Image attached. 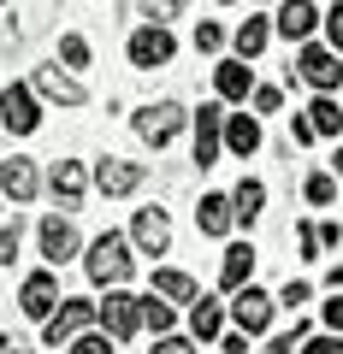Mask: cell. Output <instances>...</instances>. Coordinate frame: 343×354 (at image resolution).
<instances>
[{"label":"cell","instance_id":"obj_1","mask_svg":"<svg viewBox=\"0 0 343 354\" xmlns=\"http://www.w3.org/2000/svg\"><path fill=\"white\" fill-rule=\"evenodd\" d=\"M130 248H137L130 236H118V230H107V236H95V242H89V260H83V272H89L95 283H107V290H113V283H125L130 272H137V260H130Z\"/></svg>","mask_w":343,"mask_h":354},{"label":"cell","instance_id":"obj_2","mask_svg":"<svg viewBox=\"0 0 343 354\" xmlns=\"http://www.w3.org/2000/svg\"><path fill=\"white\" fill-rule=\"evenodd\" d=\"M89 325H101V307L83 301V295H71V301L53 307V319H42V342H53V348H60V342H77Z\"/></svg>","mask_w":343,"mask_h":354},{"label":"cell","instance_id":"obj_3","mask_svg":"<svg viewBox=\"0 0 343 354\" xmlns=\"http://www.w3.org/2000/svg\"><path fill=\"white\" fill-rule=\"evenodd\" d=\"M0 124L12 130V136H36V130H42L36 83H6V88H0Z\"/></svg>","mask_w":343,"mask_h":354},{"label":"cell","instance_id":"obj_4","mask_svg":"<svg viewBox=\"0 0 343 354\" xmlns=\"http://www.w3.org/2000/svg\"><path fill=\"white\" fill-rule=\"evenodd\" d=\"M302 83H314L319 95H331V88H343V59H337V48H314V41H302V53H296V65H290Z\"/></svg>","mask_w":343,"mask_h":354},{"label":"cell","instance_id":"obj_5","mask_svg":"<svg viewBox=\"0 0 343 354\" xmlns=\"http://www.w3.org/2000/svg\"><path fill=\"white\" fill-rule=\"evenodd\" d=\"M184 124H190V113H184L178 101H154V106H142V113H137V136L148 142V148H166Z\"/></svg>","mask_w":343,"mask_h":354},{"label":"cell","instance_id":"obj_6","mask_svg":"<svg viewBox=\"0 0 343 354\" xmlns=\"http://www.w3.org/2000/svg\"><path fill=\"white\" fill-rule=\"evenodd\" d=\"M272 313H279V301H272L267 290H249V283H243L237 301H231V319H237V330H249V337L272 330Z\"/></svg>","mask_w":343,"mask_h":354},{"label":"cell","instance_id":"obj_7","mask_svg":"<svg viewBox=\"0 0 343 354\" xmlns=\"http://www.w3.org/2000/svg\"><path fill=\"white\" fill-rule=\"evenodd\" d=\"M172 48H178V41H172V30L166 24H142L137 36H130V65H137V71H154V65H166L172 59Z\"/></svg>","mask_w":343,"mask_h":354},{"label":"cell","instance_id":"obj_8","mask_svg":"<svg viewBox=\"0 0 343 354\" xmlns=\"http://www.w3.org/2000/svg\"><path fill=\"white\" fill-rule=\"evenodd\" d=\"M101 330H113L118 342H125V337H137V330H142V301H137V295H125L118 283L107 290V301H101Z\"/></svg>","mask_w":343,"mask_h":354},{"label":"cell","instance_id":"obj_9","mask_svg":"<svg viewBox=\"0 0 343 354\" xmlns=\"http://www.w3.org/2000/svg\"><path fill=\"white\" fill-rule=\"evenodd\" d=\"M142 183H148V165H137V160H101L95 165V189L113 195V201L118 195H137Z\"/></svg>","mask_w":343,"mask_h":354},{"label":"cell","instance_id":"obj_10","mask_svg":"<svg viewBox=\"0 0 343 354\" xmlns=\"http://www.w3.org/2000/svg\"><path fill=\"white\" fill-rule=\"evenodd\" d=\"M130 242H137L148 260H160V254L172 248V218H166L160 207H142V213L130 218Z\"/></svg>","mask_w":343,"mask_h":354},{"label":"cell","instance_id":"obj_11","mask_svg":"<svg viewBox=\"0 0 343 354\" xmlns=\"http://www.w3.org/2000/svg\"><path fill=\"white\" fill-rule=\"evenodd\" d=\"M190 130H195V165H213L219 148H225V113L219 106H202V113H190Z\"/></svg>","mask_w":343,"mask_h":354},{"label":"cell","instance_id":"obj_12","mask_svg":"<svg viewBox=\"0 0 343 354\" xmlns=\"http://www.w3.org/2000/svg\"><path fill=\"white\" fill-rule=\"evenodd\" d=\"M53 307H60V278L53 272H30L24 290H18V313L24 319H53Z\"/></svg>","mask_w":343,"mask_h":354},{"label":"cell","instance_id":"obj_13","mask_svg":"<svg viewBox=\"0 0 343 354\" xmlns=\"http://www.w3.org/2000/svg\"><path fill=\"white\" fill-rule=\"evenodd\" d=\"M48 195L65 207V213H77V207H83V195H89V177H83V165H77V160H60V165L48 171Z\"/></svg>","mask_w":343,"mask_h":354},{"label":"cell","instance_id":"obj_14","mask_svg":"<svg viewBox=\"0 0 343 354\" xmlns=\"http://www.w3.org/2000/svg\"><path fill=\"white\" fill-rule=\"evenodd\" d=\"M42 177H36V160L12 153V160H0V195H12V201H36Z\"/></svg>","mask_w":343,"mask_h":354},{"label":"cell","instance_id":"obj_15","mask_svg":"<svg viewBox=\"0 0 343 354\" xmlns=\"http://www.w3.org/2000/svg\"><path fill=\"white\" fill-rule=\"evenodd\" d=\"M36 95H42V101H60V106H83V101H89V88L77 83V77H65L60 65H42V71H36Z\"/></svg>","mask_w":343,"mask_h":354},{"label":"cell","instance_id":"obj_16","mask_svg":"<svg viewBox=\"0 0 343 354\" xmlns=\"http://www.w3.org/2000/svg\"><path fill=\"white\" fill-rule=\"evenodd\" d=\"M71 254H77V225H71V218H60V213H48V218H42V260L65 266Z\"/></svg>","mask_w":343,"mask_h":354},{"label":"cell","instance_id":"obj_17","mask_svg":"<svg viewBox=\"0 0 343 354\" xmlns=\"http://www.w3.org/2000/svg\"><path fill=\"white\" fill-rule=\"evenodd\" d=\"M314 30H319V6H314V0H284V6H279V36L308 41Z\"/></svg>","mask_w":343,"mask_h":354},{"label":"cell","instance_id":"obj_18","mask_svg":"<svg viewBox=\"0 0 343 354\" xmlns=\"http://www.w3.org/2000/svg\"><path fill=\"white\" fill-rule=\"evenodd\" d=\"M195 225H202V236H225V230L237 225V201H231V195H202Z\"/></svg>","mask_w":343,"mask_h":354},{"label":"cell","instance_id":"obj_19","mask_svg":"<svg viewBox=\"0 0 343 354\" xmlns=\"http://www.w3.org/2000/svg\"><path fill=\"white\" fill-rule=\"evenodd\" d=\"M219 330H225V307H219L213 295H195V301H190V337L195 342H213Z\"/></svg>","mask_w":343,"mask_h":354},{"label":"cell","instance_id":"obj_20","mask_svg":"<svg viewBox=\"0 0 343 354\" xmlns=\"http://www.w3.org/2000/svg\"><path fill=\"white\" fill-rule=\"evenodd\" d=\"M272 30H279V18H261V12H254L249 24H237V59H261L267 41H272Z\"/></svg>","mask_w":343,"mask_h":354},{"label":"cell","instance_id":"obj_21","mask_svg":"<svg viewBox=\"0 0 343 354\" xmlns=\"http://www.w3.org/2000/svg\"><path fill=\"white\" fill-rule=\"evenodd\" d=\"M213 83H219V95H225V101H249L254 95V71H249V59H225L213 71Z\"/></svg>","mask_w":343,"mask_h":354},{"label":"cell","instance_id":"obj_22","mask_svg":"<svg viewBox=\"0 0 343 354\" xmlns=\"http://www.w3.org/2000/svg\"><path fill=\"white\" fill-rule=\"evenodd\" d=\"M225 148L237 153V160H249V153H261V124H254L249 113L225 118Z\"/></svg>","mask_w":343,"mask_h":354},{"label":"cell","instance_id":"obj_23","mask_svg":"<svg viewBox=\"0 0 343 354\" xmlns=\"http://www.w3.org/2000/svg\"><path fill=\"white\" fill-rule=\"evenodd\" d=\"M249 272H254V248H249V242H231V248H225V266H219V283H225V290H243Z\"/></svg>","mask_w":343,"mask_h":354},{"label":"cell","instance_id":"obj_24","mask_svg":"<svg viewBox=\"0 0 343 354\" xmlns=\"http://www.w3.org/2000/svg\"><path fill=\"white\" fill-rule=\"evenodd\" d=\"M231 201H237V225H254V218H261V207H267V189H261L254 177H243L237 189H231Z\"/></svg>","mask_w":343,"mask_h":354},{"label":"cell","instance_id":"obj_25","mask_svg":"<svg viewBox=\"0 0 343 354\" xmlns=\"http://www.w3.org/2000/svg\"><path fill=\"white\" fill-rule=\"evenodd\" d=\"M308 118H314L319 136H343V101H331V95H319V101L308 106Z\"/></svg>","mask_w":343,"mask_h":354},{"label":"cell","instance_id":"obj_26","mask_svg":"<svg viewBox=\"0 0 343 354\" xmlns=\"http://www.w3.org/2000/svg\"><path fill=\"white\" fill-rule=\"evenodd\" d=\"M154 290H160L166 301H195V295H202L190 272H154Z\"/></svg>","mask_w":343,"mask_h":354},{"label":"cell","instance_id":"obj_27","mask_svg":"<svg viewBox=\"0 0 343 354\" xmlns=\"http://www.w3.org/2000/svg\"><path fill=\"white\" fill-rule=\"evenodd\" d=\"M172 319H178V313L166 307V295H160V290H148V295H142V325H148L154 337H166V330H172Z\"/></svg>","mask_w":343,"mask_h":354},{"label":"cell","instance_id":"obj_28","mask_svg":"<svg viewBox=\"0 0 343 354\" xmlns=\"http://www.w3.org/2000/svg\"><path fill=\"white\" fill-rule=\"evenodd\" d=\"M60 59L71 65V71H83V65H89V41L77 36V30H65V36H60Z\"/></svg>","mask_w":343,"mask_h":354},{"label":"cell","instance_id":"obj_29","mask_svg":"<svg viewBox=\"0 0 343 354\" xmlns=\"http://www.w3.org/2000/svg\"><path fill=\"white\" fill-rule=\"evenodd\" d=\"M113 342H118L113 330H83V337L71 342V354H113Z\"/></svg>","mask_w":343,"mask_h":354},{"label":"cell","instance_id":"obj_30","mask_svg":"<svg viewBox=\"0 0 343 354\" xmlns=\"http://www.w3.org/2000/svg\"><path fill=\"white\" fill-rule=\"evenodd\" d=\"M184 6H190V0H142L148 24H172V18H184Z\"/></svg>","mask_w":343,"mask_h":354},{"label":"cell","instance_id":"obj_31","mask_svg":"<svg viewBox=\"0 0 343 354\" xmlns=\"http://www.w3.org/2000/svg\"><path fill=\"white\" fill-rule=\"evenodd\" d=\"M331 195H337V177H331V171L308 177V201H314V207H331Z\"/></svg>","mask_w":343,"mask_h":354},{"label":"cell","instance_id":"obj_32","mask_svg":"<svg viewBox=\"0 0 343 354\" xmlns=\"http://www.w3.org/2000/svg\"><path fill=\"white\" fill-rule=\"evenodd\" d=\"M302 337H308V325L296 319V330H279V337L267 342V354H296V342H302Z\"/></svg>","mask_w":343,"mask_h":354},{"label":"cell","instance_id":"obj_33","mask_svg":"<svg viewBox=\"0 0 343 354\" xmlns=\"http://www.w3.org/2000/svg\"><path fill=\"white\" fill-rule=\"evenodd\" d=\"M319 248H326V242H319V230H314V225H296V254H302V260H314Z\"/></svg>","mask_w":343,"mask_h":354},{"label":"cell","instance_id":"obj_34","mask_svg":"<svg viewBox=\"0 0 343 354\" xmlns=\"http://www.w3.org/2000/svg\"><path fill=\"white\" fill-rule=\"evenodd\" d=\"M219 41H225L219 24H195V53H219Z\"/></svg>","mask_w":343,"mask_h":354},{"label":"cell","instance_id":"obj_35","mask_svg":"<svg viewBox=\"0 0 343 354\" xmlns=\"http://www.w3.org/2000/svg\"><path fill=\"white\" fill-rule=\"evenodd\" d=\"M12 260H18V218L0 225V266H12Z\"/></svg>","mask_w":343,"mask_h":354},{"label":"cell","instance_id":"obj_36","mask_svg":"<svg viewBox=\"0 0 343 354\" xmlns=\"http://www.w3.org/2000/svg\"><path fill=\"white\" fill-rule=\"evenodd\" d=\"M314 136H319V130H314V118H308V113H302V118H290V142H296V148H308Z\"/></svg>","mask_w":343,"mask_h":354},{"label":"cell","instance_id":"obj_37","mask_svg":"<svg viewBox=\"0 0 343 354\" xmlns=\"http://www.w3.org/2000/svg\"><path fill=\"white\" fill-rule=\"evenodd\" d=\"M154 354H195V342H184V337L166 330V337H154Z\"/></svg>","mask_w":343,"mask_h":354},{"label":"cell","instance_id":"obj_38","mask_svg":"<svg viewBox=\"0 0 343 354\" xmlns=\"http://www.w3.org/2000/svg\"><path fill=\"white\" fill-rule=\"evenodd\" d=\"M326 36H331V48L343 53V0H337V6L326 12Z\"/></svg>","mask_w":343,"mask_h":354},{"label":"cell","instance_id":"obj_39","mask_svg":"<svg viewBox=\"0 0 343 354\" xmlns=\"http://www.w3.org/2000/svg\"><path fill=\"white\" fill-rule=\"evenodd\" d=\"M302 354H343V330H337V337H314V342H302Z\"/></svg>","mask_w":343,"mask_h":354},{"label":"cell","instance_id":"obj_40","mask_svg":"<svg viewBox=\"0 0 343 354\" xmlns=\"http://www.w3.org/2000/svg\"><path fill=\"white\" fill-rule=\"evenodd\" d=\"M279 301H284V307H302V301H308V283H302V278H290V283L279 290Z\"/></svg>","mask_w":343,"mask_h":354},{"label":"cell","instance_id":"obj_41","mask_svg":"<svg viewBox=\"0 0 343 354\" xmlns=\"http://www.w3.org/2000/svg\"><path fill=\"white\" fill-rule=\"evenodd\" d=\"M279 101H284L279 88H254V113H279Z\"/></svg>","mask_w":343,"mask_h":354},{"label":"cell","instance_id":"obj_42","mask_svg":"<svg viewBox=\"0 0 343 354\" xmlns=\"http://www.w3.org/2000/svg\"><path fill=\"white\" fill-rule=\"evenodd\" d=\"M326 325H331V330H343V290L326 301Z\"/></svg>","mask_w":343,"mask_h":354},{"label":"cell","instance_id":"obj_43","mask_svg":"<svg viewBox=\"0 0 343 354\" xmlns=\"http://www.w3.org/2000/svg\"><path fill=\"white\" fill-rule=\"evenodd\" d=\"M0 354H30V348H24V342H12V337H6V342H0Z\"/></svg>","mask_w":343,"mask_h":354},{"label":"cell","instance_id":"obj_44","mask_svg":"<svg viewBox=\"0 0 343 354\" xmlns=\"http://www.w3.org/2000/svg\"><path fill=\"white\" fill-rule=\"evenodd\" d=\"M331 171H337V177H343V148H337V160H331Z\"/></svg>","mask_w":343,"mask_h":354},{"label":"cell","instance_id":"obj_45","mask_svg":"<svg viewBox=\"0 0 343 354\" xmlns=\"http://www.w3.org/2000/svg\"><path fill=\"white\" fill-rule=\"evenodd\" d=\"M225 6H231V0H225Z\"/></svg>","mask_w":343,"mask_h":354}]
</instances>
